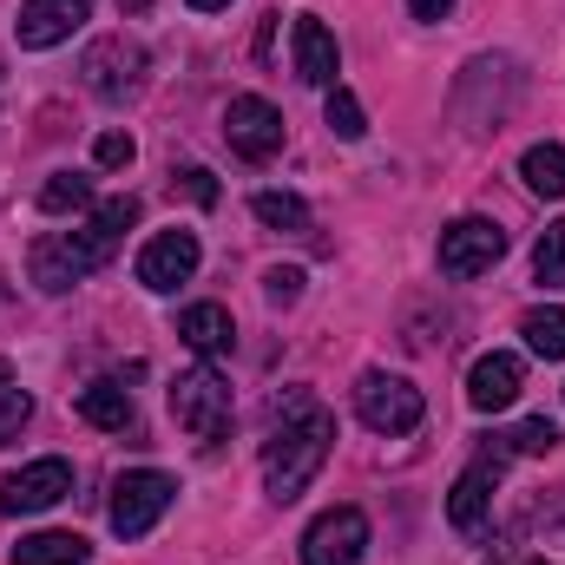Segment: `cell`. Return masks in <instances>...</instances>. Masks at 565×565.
Instances as JSON below:
<instances>
[{
    "label": "cell",
    "instance_id": "cell-1",
    "mask_svg": "<svg viewBox=\"0 0 565 565\" xmlns=\"http://www.w3.org/2000/svg\"><path fill=\"white\" fill-rule=\"evenodd\" d=\"M329 447H335L329 408L316 395H302V388H282L277 402H270V440H264V487H270L277 507H289L322 473Z\"/></svg>",
    "mask_w": 565,
    "mask_h": 565
},
{
    "label": "cell",
    "instance_id": "cell-2",
    "mask_svg": "<svg viewBox=\"0 0 565 565\" xmlns=\"http://www.w3.org/2000/svg\"><path fill=\"white\" fill-rule=\"evenodd\" d=\"M132 224H139V198H106L86 231H46L33 244V257H26V270H33V282L46 296H60V289H73L79 277H93L99 264H113V250H119V237Z\"/></svg>",
    "mask_w": 565,
    "mask_h": 565
},
{
    "label": "cell",
    "instance_id": "cell-3",
    "mask_svg": "<svg viewBox=\"0 0 565 565\" xmlns=\"http://www.w3.org/2000/svg\"><path fill=\"white\" fill-rule=\"evenodd\" d=\"M171 415H178V427H184L191 440L211 447V440L231 427V415H237L231 382H224L217 369H191V375H178V382H171Z\"/></svg>",
    "mask_w": 565,
    "mask_h": 565
},
{
    "label": "cell",
    "instance_id": "cell-4",
    "mask_svg": "<svg viewBox=\"0 0 565 565\" xmlns=\"http://www.w3.org/2000/svg\"><path fill=\"white\" fill-rule=\"evenodd\" d=\"M355 415H362V427H375V434H415L427 415L422 388L415 382H402V375H388V369H369L362 382H355Z\"/></svg>",
    "mask_w": 565,
    "mask_h": 565
},
{
    "label": "cell",
    "instance_id": "cell-5",
    "mask_svg": "<svg viewBox=\"0 0 565 565\" xmlns=\"http://www.w3.org/2000/svg\"><path fill=\"white\" fill-rule=\"evenodd\" d=\"M171 493H178V480L158 473V467H132V473H119V480H113V533H119V540H145V533L164 520Z\"/></svg>",
    "mask_w": 565,
    "mask_h": 565
},
{
    "label": "cell",
    "instance_id": "cell-6",
    "mask_svg": "<svg viewBox=\"0 0 565 565\" xmlns=\"http://www.w3.org/2000/svg\"><path fill=\"white\" fill-rule=\"evenodd\" d=\"M79 79H86L99 99H126V93H139L145 46H139V40H126V33L93 40V46H86V60H79Z\"/></svg>",
    "mask_w": 565,
    "mask_h": 565
},
{
    "label": "cell",
    "instance_id": "cell-7",
    "mask_svg": "<svg viewBox=\"0 0 565 565\" xmlns=\"http://www.w3.org/2000/svg\"><path fill=\"white\" fill-rule=\"evenodd\" d=\"M507 257V231L500 224H487V217H460V224H447L440 231V270L447 277H480V270H493Z\"/></svg>",
    "mask_w": 565,
    "mask_h": 565
},
{
    "label": "cell",
    "instance_id": "cell-8",
    "mask_svg": "<svg viewBox=\"0 0 565 565\" xmlns=\"http://www.w3.org/2000/svg\"><path fill=\"white\" fill-rule=\"evenodd\" d=\"M369 546V513L362 507H329L302 533V565H355Z\"/></svg>",
    "mask_w": 565,
    "mask_h": 565
},
{
    "label": "cell",
    "instance_id": "cell-9",
    "mask_svg": "<svg viewBox=\"0 0 565 565\" xmlns=\"http://www.w3.org/2000/svg\"><path fill=\"white\" fill-rule=\"evenodd\" d=\"M66 493H73V467L60 454H46V460H33V467H20V473L0 480V513H46Z\"/></svg>",
    "mask_w": 565,
    "mask_h": 565
},
{
    "label": "cell",
    "instance_id": "cell-10",
    "mask_svg": "<svg viewBox=\"0 0 565 565\" xmlns=\"http://www.w3.org/2000/svg\"><path fill=\"white\" fill-rule=\"evenodd\" d=\"M224 132H231V145H237L250 164H270L282 151V113L270 99H257V93H237V99L224 106Z\"/></svg>",
    "mask_w": 565,
    "mask_h": 565
},
{
    "label": "cell",
    "instance_id": "cell-11",
    "mask_svg": "<svg viewBox=\"0 0 565 565\" xmlns=\"http://www.w3.org/2000/svg\"><path fill=\"white\" fill-rule=\"evenodd\" d=\"M198 257H204V250H198V231H158L139 250V282L164 296V289H178V282L198 277Z\"/></svg>",
    "mask_w": 565,
    "mask_h": 565
},
{
    "label": "cell",
    "instance_id": "cell-12",
    "mask_svg": "<svg viewBox=\"0 0 565 565\" xmlns=\"http://www.w3.org/2000/svg\"><path fill=\"white\" fill-rule=\"evenodd\" d=\"M86 13H93V0H26L20 20H13V33H20L26 53H46V46L73 40L86 26Z\"/></svg>",
    "mask_w": 565,
    "mask_h": 565
},
{
    "label": "cell",
    "instance_id": "cell-13",
    "mask_svg": "<svg viewBox=\"0 0 565 565\" xmlns=\"http://www.w3.org/2000/svg\"><path fill=\"white\" fill-rule=\"evenodd\" d=\"M520 388H526V362H520V355H507V349L480 355V362H473V375H467V402H473L480 415L513 408V402H520Z\"/></svg>",
    "mask_w": 565,
    "mask_h": 565
},
{
    "label": "cell",
    "instance_id": "cell-14",
    "mask_svg": "<svg viewBox=\"0 0 565 565\" xmlns=\"http://www.w3.org/2000/svg\"><path fill=\"white\" fill-rule=\"evenodd\" d=\"M493 487H500V454H480V460L454 480V493H447V520H454V533H480V526H487Z\"/></svg>",
    "mask_w": 565,
    "mask_h": 565
},
{
    "label": "cell",
    "instance_id": "cell-15",
    "mask_svg": "<svg viewBox=\"0 0 565 565\" xmlns=\"http://www.w3.org/2000/svg\"><path fill=\"white\" fill-rule=\"evenodd\" d=\"M335 73H342L335 33H329L316 13H302V20H296V79H302V86H335Z\"/></svg>",
    "mask_w": 565,
    "mask_h": 565
},
{
    "label": "cell",
    "instance_id": "cell-16",
    "mask_svg": "<svg viewBox=\"0 0 565 565\" xmlns=\"http://www.w3.org/2000/svg\"><path fill=\"white\" fill-rule=\"evenodd\" d=\"M178 335H184V349H198V355H224V349L237 342V322H231L224 302H191V309L178 316Z\"/></svg>",
    "mask_w": 565,
    "mask_h": 565
},
{
    "label": "cell",
    "instance_id": "cell-17",
    "mask_svg": "<svg viewBox=\"0 0 565 565\" xmlns=\"http://www.w3.org/2000/svg\"><path fill=\"white\" fill-rule=\"evenodd\" d=\"M79 422L86 427H106V434H126L132 427V395H126V382H93V388H79Z\"/></svg>",
    "mask_w": 565,
    "mask_h": 565
},
{
    "label": "cell",
    "instance_id": "cell-18",
    "mask_svg": "<svg viewBox=\"0 0 565 565\" xmlns=\"http://www.w3.org/2000/svg\"><path fill=\"white\" fill-rule=\"evenodd\" d=\"M86 540L79 533H33V540H20L13 546V565H86Z\"/></svg>",
    "mask_w": 565,
    "mask_h": 565
},
{
    "label": "cell",
    "instance_id": "cell-19",
    "mask_svg": "<svg viewBox=\"0 0 565 565\" xmlns=\"http://www.w3.org/2000/svg\"><path fill=\"white\" fill-rule=\"evenodd\" d=\"M520 178H526V191H540V198H565V145H533L526 158H520Z\"/></svg>",
    "mask_w": 565,
    "mask_h": 565
},
{
    "label": "cell",
    "instance_id": "cell-20",
    "mask_svg": "<svg viewBox=\"0 0 565 565\" xmlns=\"http://www.w3.org/2000/svg\"><path fill=\"white\" fill-rule=\"evenodd\" d=\"M86 204H93V178H86V171H53V178L40 184V211H46V217L86 211Z\"/></svg>",
    "mask_w": 565,
    "mask_h": 565
},
{
    "label": "cell",
    "instance_id": "cell-21",
    "mask_svg": "<svg viewBox=\"0 0 565 565\" xmlns=\"http://www.w3.org/2000/svg\"><path fill=\"white\" fill-rule=\"evenodd\" d=\"M520 335H526V349H533V355L565 362V309H526Z\"/></svg>",
    "mask_w": 565,
    "mask_h": 565
},
{
    "label": "cell",
    "instance_id": "cell-22",
    "mask_svg": "<svg viewBox=\"0 0 565 565\" xmlns=\"http://www.w3.org/2000/svg\"><path fill=\"white\" fill-rule=\"evenodd\" d=\"M250 211H257V224H270V231H309V204H302L296 191H257Z\"/></svg>",
    "mask_w": 565,
    "mask_h": 565
},
{
    "label": "cell",
    "instance_id": "cell-23",
    "mask_svg": "<svg viewBox=\"0 0 565 565\" xmlns=\"http://www.w3.org/2000/svg\"><path fill=\"white\" fill-rule=\"evenodd\" d=\"M322 119H329V132H335V139H362V132H369V113H362V99H355L349 86H329Z\"/></svg>",
    "mask_w": 565,
    "mask_h": 565
},
{
    "label": "cell",
    "instance_id": "cell-24",
    "mask_svg": "<svg viewBox=\"0 0 565 565\" xmlns=\"http://www.w3.org/2000/svg\"><path fill=\"white\" fill-rule=\"evenodd\" d=\"M533 277L546 282V289H565V217L546 224V237H540V250H533Z\"/></svg>",
    "mask_w": 565,
    "mask_h": 565
},
{
    "label": "cell",
    "instance_id": "cell-25",
    "mask_svg": "<svg viewBox=\"0 0 565 565\" xmlns=\"http://www.w3.org/2000/svg\"><path fill=\"white\" fill-rule=\"evenodd\" d=\"M507 447H513V454H553V447H559V427L546 422V415H533V422H520L507 434Z\"/></svg>",
    "mask_w": 565,
    "mask_h": 565
},
{
    "label": "cell",
    "instance_id": "cell-26",
    "mask_svg": "<svg viewBox=\"0 0 565 565\" xmlns=\"http://www.w3.org/2000/svg\"><path fill=\"white\" fill-rule=\"evenodd\" d=\"M171 191H184V198H191V204H204V211L217 204V178H211L204 164H171Z\"/></svg>",
    "mask_w": 565,
    "mask_h": 565
},
{
    "label": "cell",
    "instance_id": "cell-27",
    "mask_svg": "<svg viewBox=\"0 0 565 565\" xmlns=\"http://www.w3.org/2000/svg\"><path fill=\"white\" fill-rule=\"evenodd\" d=\"M93 158H99L106 171H126V164L139 158V145H132V132H99V139H93Z\"/></svg>",
    "mask_w": 565,
    "mask_h": 565
},
{
    "label": "cell",
    "instance_id": "cell-28",
    "mask_svg": "<svg viewBox=\"0 0 565 565\" xmlns=\"http://www.w3.org/2000/svg\"><path fill=\"white\" fill-rule=\"evenodd\" d=\"M26 415H33V402H26L20 388H0V447H7V440L26 427Z\"/></svg>",
    "mask_w": 565,
    "mask_h": 565
},
{
    "label": "cell",
    "instance_id": "cell-29",
    "mask_svg": "<svg viewBox=\"0 0 565 565\" xmlns=\"http://www.w3.org/2000/svg\"><path fill=\"white\" fill-rule=\"evenodd\" d=\"M264 296H270V302H296V296H302V270H270V277H264Z\"/></svg>",
    "mask_w": 565,
    "mask_h": 565
},
{
    "label": "cell",
    "instance_id": "cell-30",
    "mask_svg": "<svg viewBox=\"0 0 565 565\" xmlns=\"http://www.w3.org/2000/svg\"><path fill=\"white\" fill-rule=\"evenodd\" d=\"M408 13H415V20H447L454 0H408Z\"/></svg>",
    "mask_w": 565,
    "mask_h": 565
},
{
    "label": "cell",
    "instance_id": "cell-31",
    "mask_svg": "<svg viewBox=\"0 0 565 565\" xmlns=\"http://www.w3.org/2000/svg\"><path fill=\"white\" fill-rule=\"evenodd\" d=\"M145 7H151V0H119V13H132V20H139Z\"/></svg>",
    "mask_w": 565,
    "mask_h": 565
},
{
    "label": "cell",
    "instance_id": "cell-32",
    "mask_svg": "<svg viewBox=\"0 0 565 565\" xmlns=\"http://www.w3.org/2000/svg\"><path fill=\"white\" fill-rule=\"evenodd\" d=\"M191 7H198V13H217V7H231V0H191Z\"/></svg>",
    "mask_w": 565,
    "mask_h": 565
},
{
    "label": "cell",
    "instance_id": "cell-33",
    "mask_svg": "<svg viewBox=\"0 0 565 565\" xmlns=\"http://www.w3.org/2000/svg\"><path fill=\"white\" fill-rule=\"evenodd\" d=\"M0 388H13V362H0Z\"/></svg>",
    "mask_w": 565,
    "mask_h": 565
},
{
    "label": "cell",
    "instance_id": "cell-34",
    "mask_svg": "<svg viewBox=\"0 0 565 565\" xmlns=\"http://www.w3.org/2000/svg\"><path fill=\"white\" fill-rule=\"evenodd\" d=\"M533 565H553V559H533Z\"/></svg>",
    "mask_w": 565,
    "mask_h": 565
}]
</instances>
